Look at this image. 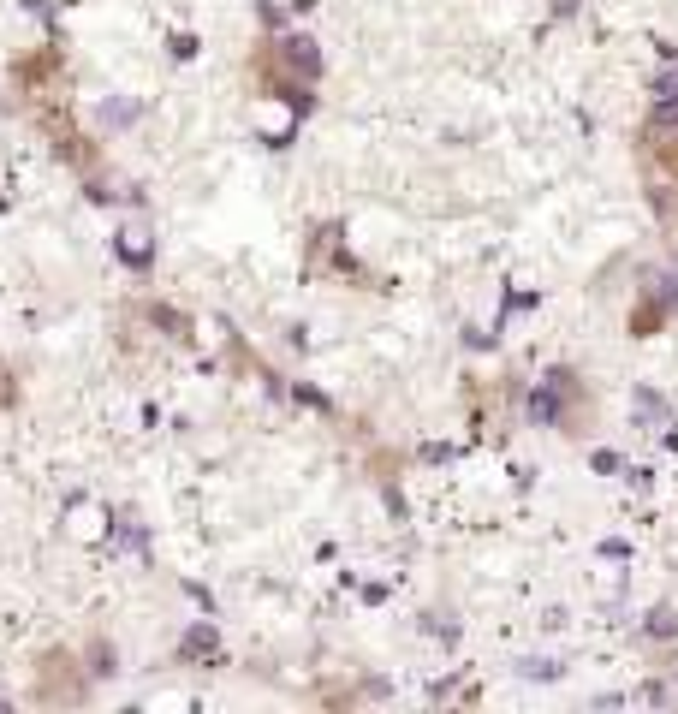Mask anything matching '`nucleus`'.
Here are the masks:
<instances>
[{
  "label": "nucleus",
  "instance_id": "nucleus-4",
  "mask_svg": "<svg viewBox=\"0 0 678 714\" xmlns=\"http://www.w3.org/2000/svg\"><path fill=\"white\" fill-rule=\"evenodd\" d=\"M203 649H215V631H209V625H197V631L185 637V655H203Z\"/></svg>",
  "mask_w": 678,
  "mask_h": 714
},
{
  "label": "nucleus",
  "instance_id": "nucleus-5",
  "mask_svg": "<svg viewBox=\"0 0 678 714\" xmlns=\"http://www.w3.org/2000/svg\"><path fill=\"white\" fill-rule=\"evenodd\" d=\"M119 250H125V262H149V244H143V233H125V244H119Z\"/></svg>",
  "mask_w": 678,
  "mask_h": 714
},
{
  "label": "nucleus",
  "instance_id": "nucleus-6",
  "mask_svg": "<svg viewBox=\"0 0 678 714\" xmlns=\"http://www.w3.org/2000/svg\"><path fill=\"white\" fill-rule=\"evenodd\" d=\"M524 673H530V679H554L560 667H554V661H524Z\"/></svg>",
  "mask_w": 678,
  "mask_h": 714
},
{
  "label": "nucleus",
  "instance_id": "nucleus-1",
  "mask_svg": "<svg viewBox=\"0 0 678 714\" xmlns=\"http://www.w3.org/2000/svg\"><path fill=\"white\" fill-rule=\"evenodd\" d=\"M286 60H292L298 72H316V66H322V60H316V42H304V36H292V42H286Z\"/></svg>",
  "mask_w": 678,
  "mask_h": 714
},
{
  "label": "nucleus",
  "instance_id": "nucleus-3",
  "mask_svg": "<svg viewBox=\"0 0 678 714\" xmlns=\"http://www.w3.org/2000/svg\"><path fill=\"white\" fill-rule=\"evenodd\" d=\"M655 102H678V66H667V72L655 78Z\"/></svg>",
  "mask_w": 678,
  "mask_h": 714
},
{
  "label": "nucleus",
  "instance_id": "nucleus-2",
  "mask_svg": "<svg viewBox=\"0 0 678 714\" xmlns=\"http://www.w3.org/2000/svg\"><path fill=\"white\" fill-rule=\"evenodd\" d=\"M649 631H655V637H673V631H678V613H673V607H655V613H649Z\"/></svg>",
  "mask_w": 678,
  "mask_h": 714
}]
</instances>
